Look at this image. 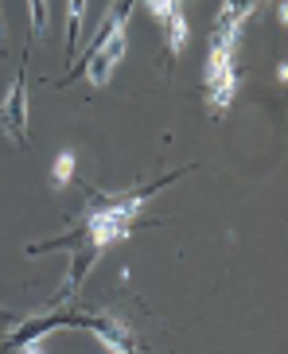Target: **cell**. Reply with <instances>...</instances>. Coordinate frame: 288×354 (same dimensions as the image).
Wrapping results in <instances>:
<instances>
[{"mask_svg": "<svg viewBox=\"0 0 288 354\" xmlns=\"http://www.w3.org/2000/svg\"><path fill=\"white\" fill-rule=\"evenodd\" d=\"M16 354H43V346H39V343H24Z\"/></svg>", "mask_w": 288, "mask_h": 354, "instance_id": "obj_7", "label": "cell"}, {"mask_svg": "<svg viewBox=\"0 0 288 354\" xmlns=\"http://www.w3.org/2000/svg\"><path fill=\"white\" fill-rule=\"evenodd\" d=\"M144 8H148V16H152V20H160V28H164L172 16H179V12H183V0H144Z\"/></svg>", "mask_w": 288, "mask_h": 354, "instance_id": "obj_4", "label": "cell"}, {"mask_svg": "<svg viewBox=\"0 0 288 354\" xmlns=\"http://www.w3.org/2000/svg\"><path fill=\"white\" fill-rule=\"evenodd\" d=\"M74 152H62L59 160H55V167H51V179H55V187H66L71 183V176H74Z\"/></svg>", "mask_w": 288, "mask_h": 354, "instance_id": "obj_5", "label": "cell"}, {"mask_svg": "<svg viewBox=\"0 0 288 354\" xmlns=\"http://www.w3.org/2000/svg\"><path fill=\"white\" fill-rule=\"evenodd\" d=\"M31 8V35H43V28H47V0H28Z\"/></svg>", "mask_w": 288, "mask_h": 354, "instance_id": "obj_6", "label": "cell"}, {"mask_svg": "<svg viewBox=\"0 0 288 354\" xmlns=\"http://www.w3.org/2000/svg\"><path fill=\"white\" fill-rule=\"evenodd\" d=\"M0 43H4V12H0Z\"/></svg>", "mask_w": 288, "mask_h": 354, "instance_id": "obj_8", "label": "cell"}, {"mask_svg": "<svg viewBox=\"0 0 288 354\" xmlns=\"http://www.w3.org/2000/svg\"><path fill=\"white\" fill-rule=\"evenodd\" d=\"M82 24H86V0H66V47H62L66 63H74L78 51H82Z\"/></svg>", "mask_w": 288, "mask_h": 354, "instance_id": "obj_3", "label": "cell"}, {"mask_svg": "<svg viewBox=\"0 0 288 354\" xmlns=\"http://www.w3.org/2000/svg\"><path fill=\"white\" fill-rule=\"evenodd\" d=\"M82 331L93 335L98 343H105L114 354H141V351H144V343H136L133 331H129L125 323H117L114 315H105V312H86Z\"/></svg>", "mask_w": 288, "mask_h": 354, "instance_id": "obj_2", "label": "cell"}, {"mask_svg": "<svg viewBox=\"0 0 288 354\" xmlns=\"http://www.w3.org/2000/svg\"><path fill=\"white\" fill-rule=\"evenodd\" d=\"M0 133L8 136L20 152L28 148V74H24V66L16 71L8 94L0 102Z\"/></svg>", "mask_w": 288, "mask_h": 354, "instance_id": "obj_1", "label": "cell"}]
</instances>
